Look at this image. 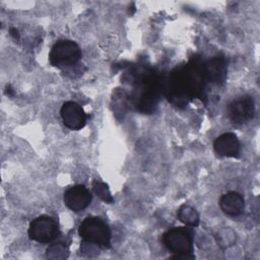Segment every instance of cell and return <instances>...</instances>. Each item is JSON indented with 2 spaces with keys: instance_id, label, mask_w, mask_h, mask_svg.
<instances>
[{
  "instance_id": "7c38bea8",
  "label": "cell",
  "mask_w": 260,
  "mask_h": 260,
  "mask_svg": "<svg viewBox=\"0 0 260 260\" xmlns=\"http://www.w3.org/2000/svg\"><path fill=\"white\" fill-rule=\"evenodd\" d=\"M205 75L207 81L221 84L225 80L226 65L222 57H214L204 63Z\"/></svg>"
},
{
  "instance_id": "30bf717a",
  "label": "cell",
  "mask_w": 260,
  "mask_h": 260,
  "mask_svg": "<svg viewBox=\"0 0 260 260\" xmlns=\"http://www.w3.org/2000/svg\"><path fill=\"white\" fill-rule=\"evenodd\" d=\"M213 148L221 156L235 157L240 152V141L236 134L223 133L214 140Z\"/></svg>"
},
{
  "instance_id": "ac0fdd59",
  "label": "cell",
  "mask_w": 260,
  "mask_h": 260,
  "mask_svg": "<svg viewBox=\"0 0 260 260\" xmlns=\"http://www.w3.org/2000/svg\"><path fill=\"white\" fill-rule=\"evenodd\" d=\"M9 35H10L15 41H18L19 38H20L19 32H18L17 28H15V27H10V29H9Z\"/></svg>"
},
{
  "instance_id": "2e32d148",
  "label": "cell",
  "mask_w": 260,
  "mask_h": 260,
  "mask_svg": "<svg viewBox=\"0 0 260 260\" xmlns=\"http://www.w3.org/2000/svg\"><path fill=\"white\" fill-rule=\"evenodd\" d=\"M92 189H93L94 194L99 198H101L104 202H106V203H113L114 198L111 195L109 187L105 183H102V182H99V181H94L93 184H92Z\"/></svg>"
},
{
  "instance_id": "5b68a950",
  "label": "cell",
  "mask_w": 260,
  "mask_h": 260,
  "mask_svg": "<svg viewBox=\"0 0 260 260\" xmlns=\"http://www.w3.org/2000/svg\"><path fill=\"white\" fill-rule=\"evenodd\" d=\"M164 245L174 254H192L193 234L188 228H173L162 237Z\"/></svg>"
},
{
  "instance_id": "8fae6325",
  "label": "cell",
  "mask_w": 260,
  "mask_h": 260,
  "mask_svg": "<svg viewBox=\"0 0 260 260\" xmlns=\"http://www.w3.org/2000/svg\"><path fill=\"white\" fill-rule=\"evenodd\" d=\"M219 206L223 213L235 217L244 211L245 200L240 193L236 191H230L220 197Z\"/></svg>"
},
{
  "instance_id": "3957f363",
  "label": "cell",
  "mask_w": 260,
  "mask_h": 260,
  "mask_svg": "<svg viewBox=\"0 0 260 260\" xmlns=\"http://www.w3.org/2000/svg\"><path fill=\"white\" fill-rule=\"evenodd\" d=\"M80 238L87 244L102 248L111 246V231L108 224L100 217L87 216L78 228Z\"/></svg>"
},
{
  "instance_id": "d6986e66",
  "label": "cell",
  "mask_w": 260,
  "mask_h": 260,
  "mask_svg": "<svg viewBox=\"0 0 260 260\" xmlns=\"http://www.w3.org/2000/svg\"><path fill=\"white\" fill-rule=\"evenodd\" d=\"M6 93H7L8 95H12V94H13L12 88H11L10 85H7V86H6Z\"/></svg>"
},
{
  "instance_id": "e0dca14e",
  "label": "cell",
  "mask_w": 260,
  "mask_h": 260,
  "mask_svg": "<svg viewBox=\"0 0 260 260\" xmlns=\"http://www.w3.org/2000/svg\"><path fill=\"white\" fill-rule=\"evenodd\" d=\"M170 258L178 259V260H188V259H194L195 256L192 254H175L174 256H171Z\"/></svg>"
},
{
  "instance_id": "277c9868",
  "label": "cell",
  "mask_w": 260,
  "mask_h": 260,
  "mask_svg": "<svg viewBox=\"0 0 260 260\" xmlns=\"http://www.w3.org/2000/svg\"><path fill=\"white\" fill-rule=\"evenodd\" d=\"M81 58L79 46L70 40H61L51 49L49 54L50 63L58 68L74 66Z\"/></svg>"
},
{
  "instance_id": "ba28073f",
  "label": "cell",
  "mask_w": 260,
  "mask_h": 260,
  "mask_svg": "<svg viewBox=\"0 0 260 260\" xmlns=\"http://www.w3.org/2000/svg\"><path fill=\"white\" fill-rule=\"evenodd\" d=\"M63 124L71 130H79L84 127L86 123V115L77 103L66 102L60 110Z\"/></svg>"
},
{
  "instance_id": "6da1fadb",
  "label": "cell",
  "mask_w": 260,
  "mask_h": 260,
  "mask_svg": "<svg viewBox=\"0 0 260 260\" xmlns=\"http://www.w3.org/2000/svg\"><path fill=\"white\" fill-rule=\"evenodd\" d=\"M206 82L204 62L193 58L186 65L171 72L162 89L170 103L182 107L186 106L190 99L204 96Z\"/></svg>"
},
{
  "instance_id": "52a82bcc",
  "label": "cell",
  "mask_w": 260,
  "mask_h": 260,
  "mask_svg": "<svg viewBox=\"0 0 260 260\" xmlns=\"http://www.w3.org/2000/svg\"><path fill=\"white\" fill-rule=\"evenodd\" d=\"M229 119L235 124H243L251 120L255 113L254 100L249 94H243L233 100L226 108Z\"/></svg>"
},
{
  "instance_id": "9c48e42d",
  "label": "cell",
  "mask_w": 260,
  "mask_h": 260,
  "mask_svg": "<svg viewBox=\"0 0 260 260\" xmlns=\"http://www.w3.org/2000/svg\"><path fill=\"white\" fill-rule=\"evenodd\" d=\"M63 200L69 209L78 212L90 204L91 194L83 185H75L65 191Z\"/></svg>"
},
{
  "instance_id": "7a4b0ae2",
  "label": "cell",
  "mask_w": 260,
  "mask_h": 260,
  "mask_svg": "<svg viewBox=\"0 0 260 260\" xmlns=\"http://www.w3.org/2000/svg\"><path fill=\"white\" fill-rule=\"evenodd\" d=\"M162 86L161 79L155 70H142L135 77L133 89V98L137 109L143 113L153 112L162 91Z\"/></svg>"
},
{
  "instance_id": "4fadbf2b",
  "label": "cell",
  "mask_w": 260,
  "mask_h": 260,
  "mask_svg": "<svg viewBox=\"0 0 260 260\" xmlns=\"http://www.w3.org/2000/svg\"><path fill=\"white\" fill-rule=\"evenodd\" d=\"M179 219L188 226H197L199 224V214L195 208L190 205H182L178 210Z\"/></svg>"
},
{
  "instance_id": "5bb4252c",
  "label": "cell",
  "mask_w": 260,
  "mask_h": 260,
  "mask_svg": "<svg viewBox=\"0 0 260 260\" xmlns=\"http://www.w3.org/2000/svg\"><path fill=\"white\" fill-rule=\"evenodd\" d=\"M69 254V249L67 245L63 242H56L51 244L46 252V256L49 259L53 260H62L66 259Z\"/></svg>"
},
{
  "instance_id": "8992f818",
  "label": "cell",
  "mask_w": 260,
  "mask_h": 260,
  "mask_svg": "<svg viewBox=\"0 0 260 260\" xmlns=\"http://www.w3.org/2000/svg\"><path fill=\"white\" fill-rule=\"evenodd\" d=\"M59 235L56 219L49 215H41L32 219L28 226V236L39 243H50Z\"/></svg>"
},
{
  "instance_id": "9a60e30c",
  "label": "cell",
  "mask_w": 260,
  "mask_h": 260,
  "mask_svg": "<svg viewBox=\"0 0 260 260\" xmlns=\"http://www.w3.org/2000/svg\"><path fill=\"white\" fill-rule=\"evenodd\" d=\"M216 239H217V243L220 247L226 248V247H230L235 244V242L237 240V236L233 230H231L230 228H224L218 232Z\"/></svg>"
}]
</instances>
